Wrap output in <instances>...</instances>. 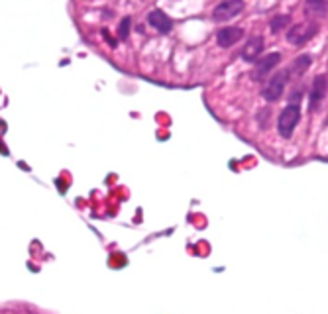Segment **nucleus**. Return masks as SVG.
I'll return each mask as SVG.
<instances>
[{
    "instance_id": "nucleus-1",
    "label": "nucleus",
    "mask_w": 328,
    "mask_h": 314,
    "mask_svg": "<svg viewBox=\"0 0 328 314\" xmlns=\"http://www.w3.org/2000/svg\"><path fill=\"white\" fill-rule=\"evenodd\" d=\"M299 120H301V104L289 102V104L281 110V114H279V118H277V132H279V136H281L283 140H289V138L293 136V132H295V128H297V124H299Z\"/></svg>"
},
{
    "instance_id": "nucleus-2",
    "label": "nucleus",
    "mask_w": 328,
    "mask_h": 314,
    "mask_svg": "<svg viewBox=\"0 0 328 314\" xmlns=\"http://www.w3.org/2000/svg\"><path fill=\"white\" fill-rule=\"evenodd\" d=\"M289 71L285 69V71H277L275 75H271L269 79H267V83L263 85V89H262V96L267 100V102H277L281 96H283V91H285V87H287V83H289Z\"/></svg>"
},
{
    "instance_id": "nucleus-3",
    "label": "nucleus",
    "mask_w": 328,
    "mask_h": 314,
    "mask_svg": "<svg viewBox=\"0 0 328 314\" xmlns=\"http://www.w3.org/2000/svg\"><path fill=\"white\" fill-rule=\"evenodd\" d=\"M319 22H315V20H307V22H303V24H297V26H293L289 31H287V41L291 43V45H305V43H309L317 33H319Z\"/></svg>"
},
{
    "instance_id": "nucleus-4",
    "label": "nucleus",
    "mask_w": 328,
    "mask_h": 314,
    "mask_svg": "<svg viewBox=\"0 0 328 314\" xmlns=\"http://www.w3.org/2000/svg\"><path fill=\"white\" fill-rule=\"evenodd\" d=\"M281 63V53L279 51H273V53H267L263 57H260L256 63H254V73H252V79L254 81H265L267 75Z\"/></svg>"
},
{
    "instance_id": "nucleus-5",
    "label": "nucleus",
    "mask_w": 328,
    "mask_h": 314,
    "mask_svg": "<svg viewBox=\"0 0 328 314\" xmlns=\"http://www.w3.org/2000/svg\"><path fill=\"white\" fill-rule=\"evenodd\" d=\"M244 0H222L220 4L214 6L212 10V20L214 22H228L232 18H236L242 10H244Z\"/></svg>"
},
{
    "instance_id": "nucleus-6",
    "label": "nucleus",
    "mask_w": 328,
    "mask_h": 314,
    "mask_svg": "<svg viewBox=\"0 0 328 314\" xmlns=\"http://www.w3.org/2000/svg\"><path fill=\"white\" fill-rule=\"evenodd\" d=\"M328 91V79L327 75H317L315 81H313V87H311V94H309V110L311 112H317L327 96Z\"/></svg>"
},
{
    "instance_id": "nucleus-7",
    "label": "nucleus",
    "mask_w": 328,
    "mask_h": 314,
    "mask_svg": "<svg viewBox=\"0 0 328 314\" xmlns=\"http://www.w3.org/2000/svg\"><path fill=\"white\" fill-rule=\"evenodd\" d=\"M244 37V30L242 28H238V26H226V28H220L218 31H216V43H218V47H222V49H228V47H232L236 41H240Z\"/></svg>"
},
{
    "instance_id": "nucleus-8",
    "label": "nucleus",
    "mask_w": 328,
    "mask_h": 314,
    "mask_svg": "<svg viewBox=\"0 0 328 314\" xmlns=\"http://www.w3.org/2000/svg\"><path fill=\"white\" fill-rule=\"evenodd\" d=\"M263 53V37L262 35H254L248 39V43L242 49V59L248 63H256Z\"/></svg>"
},
{
    "instance_id": "nucleus-9",
    "label": "nucleus",
    "mask_w": 328,
    "mask_h": 314,
    "mask_svg": "<svg viewBox=\"0 0 328 314\" xmlns=\"http://www.w3.org/2000/svg\"><path fill=\"white\" fill-rule=\"evenodd\" d=\"M148 24L152 28H156L160 33H169L173 30V20L165 14L164 10H160V8H156V10H152L148 14Z\"/></svg>"
},
{
    "instance_id": "nucleus-10",
    "label": "nucleus",
    "mask_w": 328,
    "mask_h": 314,
    "mask_svg": "<svg viewBox=\"0 0 328 314\" xmlns=\"http://www.w3.org/2000/svg\"><path fill=\"white\" fill-rule=\"evenodd\" d=\"M305 14L309 20L325 18L328 14V0H305Z\"/></svg>"
},
{
    "instance_id": "nucleus-11",
    "label": "nucleus",
    "mask_w": 328,
    "mask_h": 314,
    "mask_svg": "<svg viewBox=\"0 0 328 314\" xmlns=\"http://www.w3.org/2000/svg\"><path fill=\"white\" fill-rule=\"evenodd\" d=\"M311 65H313V57H311L309 53H303V55H299V57L293 59V63H291V67H289L287 71H289V75L303 77V75L309 71Z\"/></svg>"
},
{
    "instance_id": "nucleus-12",
    "label": "nucleus",
    "mask_w": 328,
    "mask_h": 314,
    "mask_svg": "<svg viewBox=\"0 0 328 314\" xmlns=\"http://www.w3.org/2000/svg\"><path fill=\"white\" fill-rule=\"evenodd\" d=\"M289 24H291V16H289V14H275V16L269 20V30H271V33H279V31L285 30Z\"/></svg>"
},
{
    "instance_id": "nucleus-13",
    "label": "nucleus",
    "mask_w": 328,
    "mask_h": 314,
    "mask_svg": "<svg viewBox=\"0 0 328 314\" xmlns=\"http://www.w3.org/2000/svg\"><path fill=\"white\" fill-rule=\"evenodd\" d=\"M130 26H132V18L126 16V18L120 22V26H118V39H128V35H130Z\"/></svg>"
},
{
    "instance_id": "nucleus-14",
    "label": "nucleus",
    "mask_w": 328,
    "mask_h": 314,
    "mask_svg": "<svg viewBox=\"0 0 328 314\" xmlns=\"http://www.w3.org/2000/svg\"><path fill=\"white\" fill-rule=\"evenodd\" d=\"M102 35H104V39H106V43H110V47H116V39H112L108 33H106V30H102Z\"/></svg>"
}]
</instances>
